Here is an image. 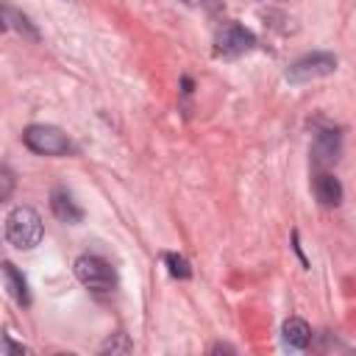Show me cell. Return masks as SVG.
<instances>
[{
	"mask_svg": "<svg viewBox=\"0 0 356 356\" xmlns=\"http://www.w3.org/2000/svg\"><path fill=\"white\" fill-rule=\"evenodd\" d=\"M6 239L17 250H31L42 242V217L31 206H17L6 217Z\"/></svg>",
	"mask_w": 356,
	"mask_h": 356,
	"instance_id": "obj_1",
	"label": "cell"
},
{
	"mask_svg": "<svg viewBox=\"0 0 356 356\" xmlns=\"http://www.w3.org/2000/svg\"><path fill=\"white\" fill-rule=\"evenodd\" d=\"M22 142L28 150L39 153V156H67L72 153V142L70 136L56 128V125H44V122H36V125H28L22 131Z\"/></svg>",
	"mask_w": 356,
	"mask_h": 356,
	"instance_id": "obj_2",
	"label": "cell"
},
{
	"mask_svg": "<svg viewBox=\"0 0 356 356\" xmlns=\"http://www.w3.org/2000/svg\"><path fill=\"white\" fill-rule=\"evenodd\" d=\"M75 278L83 284V286H89V289H95V292H111L114 286H117V273H114V267L106 261V259H100V256H92V253H83V256H78L75 259Z\"/></svg>",
	"mask_w": 356,
	"mask_h": 356,
	"instance_id": "obj_3",
	"label": "cell"
},
{
	"mask_svg": "<svg viewBox=\"0 0 356 356\" xmlns=\"http://www.w3.org/2000/svg\"><path fill=\"white\" fill-rule=\"evenodd\" d=\"M337 70V56L334 53H306L298 61L289 64L286 70V81L289 83H306L314 78H325Z\"/></svg>",
	"mask_w": 356,
	"mask_h": 356,
	"instance_id": "obj_4",
	"label": "cell"
},
{
	"mask_svg": "<svg viewBox=\"0 0 356 356\" xmlns=\"http://www.w3.org/2000/svg\"><path fill=\"white\" fill-rule=\"evenodd\" d=\"M256 47V36L239 22H222L214 33V50L220 56H242Z\"/></svg>",
	"mask_w": 356,
	"mask_h": 356,
	"instance_id": "obj_5",
	"label": "cell"
},
{
	"mask_svg": "<svg viewBox=\"0 0 356 356\" xmlns=\"http://www.w3.org/2000/svg\"><path fill=\"white\" fill-rule=\"evenodd\" d=\"M342 153V134L337 128H323L312 142V161L317 167H331Z\"/></svg>",
	"mask_w": 356,
	"mask_h": 356,
	"instance_id": "obj_6",
	"label": "cell"
},
{
	"mask_svg": "<svg viewBox=\"0 0 356 356\" xmlns=\"http://www.w3.org/2000/svg\"><path fill=\"white\" fill-rule=\"evenodd\" d=\"M50 211L56 214V220L70 222V225H75V222L83 220V209L75 203V197H72L64 186H56V189L50 192Z\"/></svg>",
	"mask_w": 356,
	"mask_h": 356,
	"instance_id": "obj_7",
	"label": "cell"
},
{
	"mask_svg": "<svg viewBox=\"0 0 356 356\" xmlns=\"http://www.w3.org/2000/svg\"><path fill=\"white\" fill-rule=\"evenodd\" d=\"M281 339H284V348H289V350H303V348H309V342H312V328H309L306 320L289 317V320H284V325H281Z\"/></svg>",
	"mask_w": 356,
	"mask_h": 356,
	"instance_id": "obj_8",
	"label": "cell"
},
{
	"mask_svg": "<svg viewBox=\"0 0 356 356\" xmlns=\"http://www.w3.org/2000/svg\"><path fill=\"white\" fill-rule=\"evenodd\" d=\"M3 28L6 31H17L22 39H28V42H39V31H36V25L22 14V11H17L11 3H3Z\"/></svg>",
	"mask_w": 356,
	"mask_h": 356,
	"instance_id": "obj_9",
	"label": "cell"
},
{
	"mask_svg": "<svg viewBox=\"0 0 356 356\" xmlns=\"http://www.w3.org/2000/svg\"><path fill=\"white\" fill-rule=\"evenodd\" d=\"M314 197L320 200V206H339L342 203V184L337 175L331 172H320L314 178Z\"/></svg>",
	"mask_w": 356,
	"mask_h": 356,
	"instance_id": "obj_10",
	"label": "cell"
},
{
	"mask_svg": "<svg viewBox=\"0 0 356 356\" xmlns=\"http://www.w3.org/2000/svg\"><path fill=\"white\" fill-rule=\"evenodd\" d=\"M3 281H6V289L8 295L19 303V306H28L31 303V292H28V281L25 275L11 264V261H3Z\"/></svg>",
	"mask_w": 356,
	"mask_h": 356,
	"instance_id": "obj_11",
	"label": "cell"
},
{
	"mask_svg": "<svg viewBox=\"0 0 356 356\" xmlns=\"http://www.w3.org/2000/svg\"><path fill=\"white\" fill-rule=\"evenodd\" d=\"M164 264H167V270H170L172 278H189L192 275V267H189V261L181 253H167L164 256Z\"/></svg>",
	"mask_w": 356,
	"mask_h": 356,
	"instance_id": "obj_12",
	"label": "cell"
},
{
	"mask_svg": "<svg viewBox=\"0 0 356 356\" xmlns=\"http://www.w3.org/2000/svg\"><path fill=\"white\" fill-rule=\"evenodd\" d=\"M134 345H131V339L125 337V334H111L103 345H100V353H128Z\"/></svg>",
	"mask_w": 356,
	"mask_h": 356,
	"instance_id": "obj_13",
	"label": "cell"
},
{
	"mask_svg": "<svg viewBox=\"0 0 356 356\" xmlns=\"http://www.w3.org/2000/svg\"><path fill=\"white\" fill-rule=\"evenodd\" d=\"M0 181H3L0 200H8V195H11V189H14V175H11V170H8V167H3V170H0Z\"/></svg>",
	"mask_w": 356,
	"mask_h": 356,
	"instance_id": "obj_14",
	"label": "cell"
},
{
	"mask_svg": "<svg viewBox=\"0 0 356 356\" xmlns=\"http://www.w3.org/2000/svg\"><path fill=\"white\" fill-rule=\"evenodd\" d=\"M22 353H28V350H25L22 345H17V342L6 334V337H3V356H22Z\"/></svg>",
	"mask_w": 356,
	"mask_h": 356,
	"instance_id": "obj_15",
	"label": "cell"
},
{
	"mask_svg": "<svg viewBox=\"0 0 356 356\" xmlns=\"http://www.w3.org/2000/svg\"><path fill=\"white\" fill-rule=\"evenodd\" d=\"M200 3H203V6H206L211 14H217V11L222 8V0H200Z\"/></svg>",
	"mask_w": 356,
	"mask_h": 356,
	"instance_id": "obj_16",
	"label": "cell"
},
{
	"mask_svg": "<svg viewBox=\"0 0 356 356\" xmlns=\"http://www.w3.org/2000/svg\"><path fill=\"white\" fill-rule=\"evenodd\" d=\"M220 350H225V353H234V348H231V345H222V342L211 345V353H220Z\"/></svg>",
	"mask_w": 356,
	"mask_h": 356,
	"instance_id": "obj_17",
	"label": "cell"
},
{
	"mask_svg": "<svg viewBox=\"0 0 356 356\" xmlns=\"http://www.w3.org/2000/svg\"><path fill=\"white\" fill-rule=\"evenodd\" d=\"M181 83H184V92H192V81H189V78H184Z\"/></svg>",
	"mask_w": 356,
	"mask_h": 356,
	"instance_id": "obj_18",
	"label": "cell"
},
{
	"mask_svg": "<svg viewBox=\"0 0 356 356\" xmlns=\"http://www.w3.org/2000/svg\"><path fill=\"white\" fill-rule=\"evenodd\" d=\"M181 3H192V0H181Z\"/></svg>",
	"mask_w": 356,
	"mask_h": 356,
	"instance_id": "obj_19",
	"label": "cell"
}]
</instances>
